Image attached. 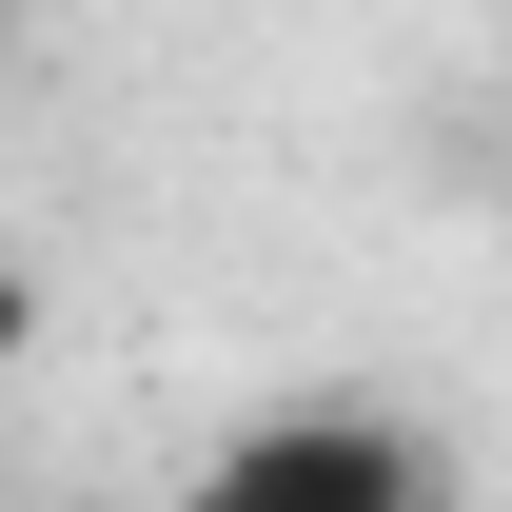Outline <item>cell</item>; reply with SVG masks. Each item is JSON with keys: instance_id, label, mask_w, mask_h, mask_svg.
I'll return each instance as SVG.
<instances>
[{"instance_id": "6da1fadb", "label": "cell", "mask_w": 512, "mask_h": 512, "mask_svg": "<svg viewBox=\"0 0 512 512\" xmlns=\"http://www.w3.org/2000/svg\"><path fill=\"white\" fill-rule=\"evenodd\" d=\"M178 512H453V453L375 394H276L178 473Z\"/></svg>"}, {"instance_id": "7a4b0ae2", "label": "cell", "mask_w": 512, "mask_h": 512, "mask_svg": "<svg viewBox=\"0 0 512 512\" xmlns=\"http://www.w3.org/2000/svg\"><path fill=\"white\" fill-rule=\"evenodd\" d=\"M40 355V256H0V375Z\"/></svg>"}]
</instances>
